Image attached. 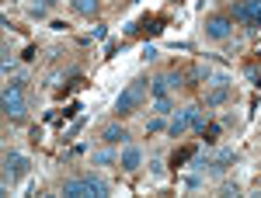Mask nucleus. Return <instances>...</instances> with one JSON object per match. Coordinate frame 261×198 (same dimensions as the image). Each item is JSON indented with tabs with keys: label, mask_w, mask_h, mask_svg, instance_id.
<instances>
[{
	"label": "nucleus",
	"mask_w": 261,
	"mask_h": 198,
	"mask_svg": "<svg viewBox=\"0 0 261 198\" xmlns=\"http://www.w3.org/2000/svg\"><path fill=\"white\" fill-rule=\"evenodd\" d=\"M0 104H4V115L7 119H24V80H11L4 83V94H0Z\"/></svg>",
	"instance_id": "obj_1"
},
{
	"label": "nucleus",
	"mask_w": 261,
	"mask_h": 198,
	"mask_svg": "<svg viewBox=\"0 0 261 198\" xmlns=\"http://www.w3.org/2000/svg\"><path fill=\"white\" fill-rule=\"evenodd\" d=\"M143 98H146V80L136 77V80H133V83H129V87L119 94V101H115V115H119V119H122V115H133V111L143 104Z\"/></svg>",
	"instance_id": "obj_2"
},
{
	"label": "nucleus",
	"mask_w": 261,
	"mask_h": 198,
	"mask_svg": "<svg viewBox=\"0 0 261 198\" xmlns=\"http://www.w3.org/2000/svg\"><path fill=\"white\" fill-rule=\"evenodd\" d=\"M24 171H28V160L21 157V153H4V191H7Z\"/></svg>",
	"instance_id": "obj_3"
},
{
	"label": "nucleus",
	"mask_w": 261,
	"mask_h": 198,
	"mask_svg": "<svg viewBox=\"0 0 261 198\" xmlns=\"http://www.w3.org/2000/svg\"><path fill=\"white\" fill-rule=\"evenodd\" d=\"M230 28H233V18H230V14H213V18H205V35L213 42L230 39Z\"/></svg>",
	"instance_id": "obj_4"
},
{
	"label": "nucleus",
	"mask_w": 261,
	"mask_h": 198,
	"mask_svg": "<svg viewBox=\"0 0 261 198\" xmlns=\"http://www.w3.org/2000/svg\"><path fill=\"white\" fill-rule=\"evenodd\" d=\"M233 21L261 24V0H237L233 4Z\"/></svg>",
	"instance_id": "obj_5"
},
{
	"label": "nucleus",
	"mask_w": 261,
	"mask_h": 198,
	"mask_svg": "<svg viewBox=\"0 0 261 198\" xmlns=\"http://www.w3.org/2000/svg\"><path fill=\"white\" fill-rule=\"evenodd\" d=\"M119 167L125 171V174L140 171V167H143V150H140V146H125V150L119 153Z\"/></svg>",
	"instance_id": "obj_6"
},
{
	"label": "nucleus",
	"mask_w": 261,
	"mask_h": 198,
	"mask_svg": "<svg viewBox=\"0 0 261 198\" xmlns=\"http://www.w3.org/2000/svg\"><path fill=\"white\" fill-rule=\"evenodd\" d=\"M188 129H192V108H185V111H178V115L171 119V125H167V132H171L174 139H181L185 132H188Z\"/></svg>",
	"instance_id": "obj_7"
},
{
	"label": "nucleus",
	"mask_w": 261,
	"mask_h": 198,
	"mask_svg": "<svg viewBox=\"0 0 261 198\" xmlns=\"http://www.w3.org/2000/svg\"><path fill=\"white\" fill-rule=\"evenodd\" d=\"M101 139H105L108 146H119V143H125V139H129V132L122 129L119 122H112V125H105V132H101Z\"/></svg>",
	"instance_id": "obj_8"
},
{
	"label": "nucleus",
	"mask_w": 261,
	"mask_h": 198,
	"mask_svg": "<svg viewBox=\"0 0 261 198\" xmlns=\"http://www.w3.org/2000/svg\"><path fill=\"white\" fill-rule=\"evenodd\" d=\"M84 181H87V191H91V198H105V195H112V188H108V181L94 178V174H84Z\"/></svg>",
	"instance_id": "obj_9"
},
{
	"label": "nucleus",
	"mask_w": 261,
	"mask_h": 198,
	"mask_svg": "<svg viewBox=\"0 0 261 198\" xmlns=\"http://www.w3.org/2000/svg\"><path fill=\"white\" fill-rule=\"evenodd\" d=\"M226 98H230V87H226V80H220V83L205 94V104H209V108H216V104H223Z\"/></svg>",
	"instance_id": "obj_10"
},
{
	"label": "nucleus",
	"mask_w": 261,
	"mask_h": 198,
	"mask_svg": "<svg viewBox=\"0 0 261 198\" xmlns=\"http://www.w3.org/2000/svg\"><path fill=\"white\" fill-rule=\"evenodd\" d=\"M63 195H70V198H87V195H91V191H87V181H84V178L66 181V184H63Z\"/></svg>",
	"instance_id": "obj_11"
},
{
	"label": "nucleus",
	"mask_w": 261,
	"mask_h": 198,
	"mask_svg": "<svg viewBox=\"0 0 261 198\" xmlns=\"http://www.w3.org/2000/svg\"><path fill=\"white\" fill-rule=\"evenodd\" d=\"M70 7L77 14H84V18H94L98 14V0H70Z\"/></svg>",
	"instance_id": "obj_12"
},
{
	"label": "nucleus",
	"mask_w": 261,
	"mask_h": 198,
	"mask_svg": "<svg viewBox=\"0 0 261 198\" xmlns=\"http://www.w3.org/2000/svg\"><path fill=\"white\" fill-rule=\"evenodd\" d=\"M153 111H157V115H171V111H174V101L167 98V94H164V98H153Z\"/></svg>",
	"instance_id": "obj_13"
},
{
	"label": "nucleus",
	"mask_w": 261,
	"mask_h": 198,
	"mask_svg": "<svg viewBox=\"0 0 261 198\" xmlns=\"http://www.w3.org/2000/svg\"><path fill=\"white\" fill-rule=\"evenodd\" d=\"M115 160H119V153H115V150H98V153H94V163H98V167L115 163Z\"/></svg>",
	"instance_id": "obj_14"
},
{
	"label": "nucleus",
	"mask_w": 261,
	"mask_h": 198,
	"mask_svg": "<svg viewBox=\"0 0 261 198\" xmlns=\"http://www.w3.org/2000/svg\"><path fill=\"white\" fill-rule=\"evenodd\" d=\"M150 91H153V98H164V94L171 91V83H167V73H164V77H157V80H153V87H150Z\"/></svg>",
	"instance_id": "obj_15"
},
{
	"label": "nucleus",
	"mask_w": 261,
	"mask_h": 198,
	"mask_svg": "<svg viewBox=\"0 0 261 198\" xmlns=\"http://www.w3.org/2000/svg\"><path fill=\"white\" fill-rule=\"evenodd\" d=\"M230 163H233V150H223L220 157L213 160V167H216V171H226V167H230Z\"/></svg>",
	"instance_id": "obj_16"
},
{
	"label": "nucleus",
	"mask_w": 261,
	"mask_h": 198,
	"mask_svg": "<svg viewBox=\"0 0 261 198\" xmlns=\"http://www.w3.org/2000/svg\"><path fill=\"white\" fill-rule=\"evenodd\" d=\"M157 56H161V52H157L153 45H146V49H143V63H153V60H157Z\"/></svg>",
	"instance_id": "obj_17"
},
{
	"label": "nucleus",
	"mask_w": 261,
	"mask_h": 198,
	"mask_svg": "<svg viewBox=\"0 0 261 198\" xmlns=\"http://www.w3.org/2000/svg\"><path fill=\"white\" fill-rule=\"evenodd\" d=\"M94 39H108V24H94Z\"/></svg>",
	"instance_id": "obj_18"
},
{
	"label": "nucleus",
	"mask_w": 261,
	"mask_h": 198,
	"mask_svg": "<svg viewBox=\"0 0 261 198\" xmlns=\"http://www.w3.org/2000/svg\"><path fill=\"white\" fill-rule=\"evenodd\" d=\"M161 129H164V115H157V119L150 122V132H161Z\"/></svg>",
	"instance_id": "obj_19"
},
{
	"label": "nucleus",
	"mask_w": 261,
	"mask_h": 198,
	"mask_svg": "<svg viewBox=\"0 0 261 198\" xmlns=\"http://www.w3.org/2000/svg\"><path fill=\"white\" fill-rule=\"evenodd\" d=\"M56 4H60V0H42V7H56Z\"/></svg>",
	"instance_id": "obj_20"
}]
</instances>
